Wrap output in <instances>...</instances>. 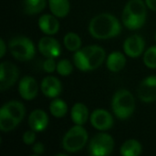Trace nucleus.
<instances>
[{
  "mask_svg": "<svg viewBox=\"0 0 156 156\" xmlns=\"http://www.w3.org/2000/svg\"><path fill=\"white\" fill-rule=\"evenodd\" d=\"M114 149V140L108 133H98L89 144L88 151L92 156H105L112 154Z\"/></svg>",
  "mask_w": 156,
  "mask_h": 156,
  "instance_id": "0eeeda50",
  "label": "nucleus"
},
{
  "mask_svg": "<svg viewBox=\"0 0 156 156\" xmlns=\"http://www.w3.org/2000/svg\"><path fill=\"white\" fill-rule=\"evenodd\" d=\"M142 144L137 140L130 139L121 146L120 154L122 156H138L142 154Z\"/></svg>",
  "mask_w": 156,
  "mask_h": 156,
  "instance_id": "412c9836",
  "label": "nucleus"
},
{
  "mask_svg": "<svg viewBox=\"0 0 156 156\" xmlns=\"http://www.w3.org/2000/svg\"><path fill=\"white\" fill-rule=\"evenodd\" d=\"M38 50L46 58H58L60 55L61 48L58 40L50 37H44L38 42Z\"/></svg>",
  "mask_w": 156,
  "mask_h": 156,
  "instance_id": "ddd939ff",
  "label": "nucleus"
},
{
  "mask_svg": "<svg viewBox=\"0 0 156 156\" xmlns=\"http://www.w3.org/2000/svg\"><path fill=\"white\" fill-rule=\"evenodd\" d=\"M18 125V122L13 119L9 114L5 112V110L1 108L0 110V130L2 132H10L14 130Z\"/></svg>",
  "mask_w": 156,
  "mask_h": 156,
  "instance_id": "b1692460",
  "label": "nucleus"
},
{
  "mask_svg": "<svg viewBox=\"0 0 156 156\" xmlns=\"http://www.w3.org/2000/svg\"><path fill=\"white\" fill-rule=\"evenodd\" d=\"M5 50H6V47H5V43L4 41V39H0V58H3L5 54Z\"/></svg>",
  "mask_w": 156,
  "mask_h": 156,
  "instance_id": "7c9ffc66",
  "label": "nucleus"
},
{
  "mask_svg": "<svg viewBox=\"0 0 156 156\" xmlns=\"http://www.w3.org/2000/svg\"><path fill=\"white\" fill-rule=\"evenodd\" d=\"M112 108L118 119H129L135 110V100L133 95L127 90H118L112 98Z\"/></svg>",
  "mask_w": 156,
  "mask_h": 156,
  "instance_id": "20e7f679",
  "label": "nucleus"
},
{
  "mask_svg": "<svg viewBox=\"0 0 156 156\" xmlns=\"http://www.w3.org/2000/svg\"><path fill=\"white\" fill-rule=\"evenodd\" d=\"M146 5L153 11H156V0H145Z\"/></svg>",
  "mask_w": 156,
  "mask_h": 156,
  "instance_id": "2f4dec72",
  "label": "nucleus"
},
{
  "mask_svg": "<svg viewBox=\"0 0 156 156\" xmlns=\"http://www.w3.org/2000/svg\"><path fill=\"white\" fill-rule=\"evenodd\" d=\"M71 120L76 125H84L89 119V110L87 106L81 102H77L73 105L70 112Z\"/></svg>",
  "mask_w": 156,
  "mask_h": 156,
  "instance_id": "a211bd4d",
  "label": "nucleus"
},
{
  "mask_svg": "<svg viewBox=\"0 0 156 156\" xmlns=\"http://www.w3.org/2000/svg\"><path fill=\"white\" fill-rule=\"evenodd\" d=\"M32 151H33L35 155H40V154H42L44 153L45 147H44L42 143H37V144H34V146L32 148Z\"/></svg>",
  "mask_w": 156,
  "mask_h": 156,
  "instance_id": "c756f323",
  "label": "nucleus"
},
{
  "mask_svg": "<svg viewBox=\"0 0 156 156\" xmlns=\"http://www.w3.org/2000/svg\"><path fill=\"white\" fill-rule=\"evenodd\" d=\"M43 69L47 73H52L55 70H57V63L55 62L53 58H47V59L44 61Z\"/></svg>",
  "mask_w": 156,
  "mask_h": 156,
  "instance_id": "cd10ccee",
  "label": "nucleus"
},
{
  "mask_svg": "<svg viewBox=\"0 0 156 156\" xmlns=\"http://www.w3.org/2000/svg\"><path fill=\"white\" fill-rule=\"evenodd\" d=\"M40 89L42 93L48 98H57L62 91V85L58 79L48 76L41 81Z\"/></svg>",
  "mask_w": 156,
  "mask_h": 156,
  "instance_id": "4468645a",
  "label": "nucleus"
},
{
  "mask_svg": "<svg viewBox=\"0 0 156 156\" xmlns=\"http://www.w3.org/2000/svg\"><path fill=\"white\" fill-rule=\"evenodd\" d=\"M28 125L30 129L38 133L46 130L48 125V117L42 110H34L28 117Z\"/></svg>",
  "mask_w": 156,
  "mask_h": 156,
  "instance_id": "2eb2a0df",
  "label": "nucleus"
},
{
  "mask_svg": "<svg viewBox=\"0 0 156 156\" xmlns=\"http://www.w3.org/2000/svg\"><path fill=\"white\" fill-rule=\"evenodd\" d=\"M87 142V131L82 127V125H75L64 135L62 140V147L66 152L73 154L83 149Z\"/></svg>",
  "mask_w": 156,
  "mask_h": 156,
  "instance_id": "39448f33",
  "label": "nucleus"
},
{
  "mask_svg": "<svg viewBox=\"0 0 156 156\" xmlns=\"http://www.w3.org/2000/svg\"><path fill=\"white\" fill-rule=\"evenodd\" d=\"M47 0H24V11L27 15H36L40 13L46 6Z\"/></svg>",
  "mask_w": 156,
  "mask_h": 156,
  "instance_id": "4be33fe9",
  "label": "nucleus"
},
{
  "mask_svg": "<svg viewBox=\"0 0 156 156\" xmlns=\"http://www.w3.org/2000/svg\"><path fill=\"white\" fill-rule=\"evenodd\" d=\"M105 50L99 46H88L77 50L73 56V62L81 71H90L98 69L104 61Z\"/></svg>",
  "mask_w": 156,
  "mask_h": 156,
  "instance_id": "f03ea898",
  "label": "nucleus"
},
{
  "mask_svg": "<svg viewBox=\"0 0 156 156\" xmlns=\"http://www.w3.org/2000/svg\"><path fill=\"white\" fill-rule=\"evenodd\" d=\"M144 62L149 69H156V46L149 48L144 52Z\"/></svg>",
  "mask_w": 156,
  "mask_h": 156,
  "instance_id": "a878e982",
  "label": "nucleus"
},
{
  "mask_svg": "<svg viewBox=\"0 0 156 156\" xmlns=\"http://www.w3.org/2000/svg\"><path fill=\"white\" fill-rule=\"evenodd\" d=\"M155 41H156V33H155Z\"/></svg>",
  "mask_w": 156,
  "mask_h": 156,
  "instance_id": "473e14b6",
  "label": "nucleus"
},
{
  "mask_svg": "<svg viewBox=\"0 0 156 156\" xmlns=\"http://www.w3.org/2000/svg\"><path fill=\"white\" fill-rule=\"evenodd\" d=\"M18 78V69L15 64L3 61L0 65V90L4 91L12 87Z\"/></svg>",
  "mask_w": 156,
  "mask_h": 156,
  "instance_id": "6e6552de",
  "label": "nucleus"
},
{
  "mask_svg": "<svg viewBox=\"0 0 156 156\" xmlns=\"http://www.w3.org/2000/svg\"><path fill=\"white\" fill-rule=\"evenodd\" d=\"M49 112L54 117L62 118L68 112L67 103L60 99H55L51 101L49 105Z\"/></svg>",
  "mask_w": 156,
  "mask_h": 156,
  "instance_id": "5701e85b",
  "label": "nucleus"
},
{
  "mask_svg": "<svg viewBox=\"0 0 156 156\" xmlns=\"http://www.w3.org/2000/svg\"><path fill=\"white\" fill-rule=\"evenodd\" d=\"M36 133L35 131H33L32 129L30 131H27L24 134H23V142L25 144L27 145H31L35 143L36 141Z\"/></svg>",
  "mask_w": 156,
  "mask_h": 156,
  "instance_id": "c85d7f7f",
  "label": "nucleus"
},
{
  "mask_svg": "<svg viewBox=\"0 0 156 156\" xmlns=\"http://www.w3.org/2000/svg\"><path fill=\"white\" fill-rule=\"evenodd\" d=\"M51 13L57 17L66 16L70 9L69 0H48Z\"/></svg>",
  "mask_w": 156,
  "mask_h": 156,
  "instance_id": "aec40b11",
  "label": "nucleus"
},
{
  "mask_svg": "<svg viewBox=\"0 0 156 156\" xmlns=\"http://www.w3.org/2000/svg\"><path fill=\"white\" fill-rule=\"evenodd\" d=\"M146 3L143 0H130L122 12L123 25L131 30L141 28L146 21Z\"/></svg>",
  "mask_w": 156,
  "mask_h": 156,
  "instance_id": "7ed1b4c3",
  "label": "nucleus"
},
{
  "mask_svg": "<svg viewBox=\"0 0 156 156\" xmlns=\"http://www.w3.org/2000/svg\"><path fill=\"white\" fill-rule=\"evenodd\" d=\"M90 121L91 125L99 131H107L113 126V118L112 114L103 109L95 110L91 113Z\"/></svg>",
  "mask_w": 156,
  "mask_h": 156,
  "instance_id": "1a4fd4ad",
  "label": "nucleus"
},
{
  "mask_svg": "<svg viewBox=\"0 0 156 156\" xmlns=\"http://www.w3.org/2000/svg\"><path fill=\"white\" fill-rule=\"evenodd\" d=\"M18 92L26 101L34 100L38 92V86L35 79L30 76L23 77L18 84Z\"/></svg>",
  "mask_w": 156,
  "mask_h": 156,
  "instance_id": "f8f14e48",
  "label": "nucleus"
},
{
  "mask_svg": "<svg viewBox=\"0 0 156 156\" xmlns=\"http://www.w3.org/2000/svg\"><path fill=\"white\" fill-rule=\"evenodd\" d=\"M137 94L139 99L146 103L156 101V76L144 79L140 84Z\"/></svg>",
  "mask_w": 156,
  "mask_h": 156,
  "instance_id": "9d476101",
  "label": "nucleus"
},
{
  "mask_svg": "<svg viewBox=\"0 0 156 156\" xmlns=\"http://www.w3.org/2000/svg\"><path fill=\"white\" fill-rule=\"evenodd\" d=\"M126 64V58L124 55L119 51H114L109 55L107 58L106 65L110 71L119 72L121 71Z\"/></svg>",
  "mask_w": 156,
  "mask_h": 156,
  "instance_id": "6ab92c4d",
  "label": "nucleus"
},
{
  "mask_svg": "<svg viewBox=\"0 0 156 156\" xmlns=\"http://www.w3.org/2000/svg\"><path fill=\"white\" fill-rule=\"evenodd\" d=\"M2 109L5 111L13 119H15L18 123L24 119L26 114V109L23 103L17 101H11L2 106Z\"/></svg>",
  "mask_w": 156,
  "mask_h": 156,
  "instance_id": "f3484780",
  "label": "nucleus"
},
{
  "mask_svg": "<svg viewBox=\"0 0 156 156\" xmlns=\"http://www.w3.org/2000/svg\"><path fill=\"white\" fill-rule=\"evenodd\" d=\"M144 40L139 35H133L129 37L123 43L124 53L130 58L140 57L144 50Z\"/></svg>",
  "mask_w": 156,
  "mask_h": 156,
  "instance_id": "9b49d317",
  "label": "nucleus"
},
{
  "mask_svg": "<svg viewBox=\"0 0 156 156\" xmlns=\"http://www.w3.org/2000/svg\"><path fill=\"white\" fill-rule=\"evenodd\" d=\"M64 45L69 51H77L81 47V38L74 32H69L64 37Z\"/></svg>",
  "mask_w": 156,
  "mask_h": 156,
  "instance_id": "393cba45",
  "label": "nucleus"
},
{
  "mask_svg": "<svg viewBox=\"0 0 156 156\" xmlns=\"http://www.w3.org/2000/svg\"><path fill=\"white\" fill-rule=\"evenodd\" d=\"M12 56L20 61H27L34 58L36 49L34 43L28 37L18 36L13 37L8 44Z\"/></svg>",
  "mask_w": 156,
  "mask_h": 156,
  "instance_id": "423d86ee",
  "label": "nucleus"
},
{
  "mask_svg": "<svg viewBox=\"0 0 156 156\" xmlns=\"http://www.w3.org/2000/svg\"><path fill=\"white\" fill-rule=\"evenodd\" d=\"M89 31L97 39H108L120 35L122 26L114 16L103 13L95 16L90 20Z\"/></svg>",
  "mask_w": 156,
  "mask_h": 156,
  "instance_id": "f257e3e1",
  "label": "nucleus"
},
{
  "mask_svg": "<svg viewBox=\"0 0 156 156\" xmlns=\"http://www.w3.org/2000/svg\"><path fill=\"white\" fill-rule=\"evenodd\" d=\"M57 71L61 76H69L73 71V65L68 59H61L57 63Z\"/></svg>",
  "mask_w": 156,
  "mask_h": 156,
  "instance_id": "bb28decb",
  "label": "nucleus"
},
{
  "mask_svg": "<svg viewBox=\"0 0 156 156\" xmlns=\"http://www.w3.org/2000/svg\"><path fill=\"white\" fill-rule=\"evenodd\" d=\"M38 27L40 30L48 36L55 35L59 30V22L56 16L45 14L38 19Z\"/></svg>",
  "mask_w": 156,
  "mask_h": 156,
  "instance_id": "dca6fc26",
  "label": "nucleus"
}]
</instances>
